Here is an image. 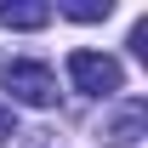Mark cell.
Returning a JSON list of instances; mask_svg holds the SVG:
<instances>
[{
  "instance_id": "6",
  "label": "cell",
  "mask_w": 148,
  "mask_h": 148,
  "mask_svg": "<svg viewBox=\"0 0 148 148\" xmlns=\"http://www.w3.org/2000/svg\"><path fill=\"white\" fill-rule=\"evenodd\" d=\"M17 137V120H12V108H0V143H12Z\"/></svg>"
},
{
  "instance_id": "2",
  "label": "cell",
  "mask_w": 148,
  "mask_h": 148,
  "mask_svg": "<svg viewBox=\"0 0 148 148\" xmlns=\"http://www.w3.org/2000/svg\"><path fill=\"white\" fill-rule=\"evenodd\" d=\"M69 80H74V91H86V97H114L125 86V69L108 51H69Z\"/></svg>"
},
{
  "instance_id": "3",
  "label": "cell",
  "mask_w": 148,
  "mask_h": 148,
  "mask_svg": "<svg viewBox=\"0 0 148 148\" xmlns=\"http://www.w3.org/2000/svg\"><path fill=\"white\" fill-rule=\"evenodd\" d=\"M103 137H108V148H137V143L148 137V103H143V97H131L125 108L103 125Z\"/></svg>"
},
{
  "instance_id": "4",
  "label": "cell",
  "mask_w": 148,
  "mask_h": 148,
  "mask_svg": "<svg viewBox=\"0 0 148 148\" xmlns=\"http://www.w3.org/2000/svg\"><path fill=\"white\" fill-rule=\"evenodd\" d=\"M0 23L6 29H46L51 6H40V0H0Z\"/></svg>"
},
{
  "instance_id": "1",
  "label": "cell",
  "mask_w": 148,
  "mask_h": 148,
  "mask_svg": "<svg viewBox=\"0 0 148 148\" xmlns=\"http://www.w3.org/2000/svg\"><path fill=\"white\" fill-rule=\"evenodd\" d=\"M0 91H12L17 103H29V108H51L57 103V74L46 69V63L12 57V63H0Z\"/></svg>"
},
{
  "instance_id": "5",
  "label": "cell",
  "mask_w": 148,
  "mask_h": 148,
  "mask_svg": "<svg viewBox=\"0 0 148 148\" xmlns=\"http://www.w3.org/2000/svg\"><path fill=\"white\" fill-rule=\"evenodd\" d=\"M114 12V0H69L63 6V17H74V23H103Z\"/></svg>"
}]
</instances>
